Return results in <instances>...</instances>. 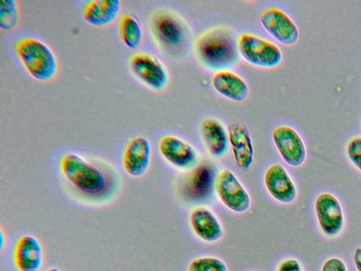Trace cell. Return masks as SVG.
I'll use <instances>...</instances> for the list:
<instances>
[{
	"instance_id": "obj_1",
	"label": "cell",
	"mask_w": 361,
	"mask_h": 271,
	"mask_svg": "<svg viewBox=\"0 0 361 271\" xmlns=\"http://www.w3.org/2000/svg\"><path fill=\"white\" fill-rule=\"evenodd\" d=\"M59 171L66 193L86 207L109 206L118 199L123 188V177L115 167L76 152L61 157Z\"/></svg>"
},
{
	"instance_id": "obj_2",
	"label": "cell",
	"mask_w": 361,
	"mask_h": 271,
	"mask_svg": "<svg viewBox=\"0 0 361 271\" xmlns=\"http://www.w3.org/2000/svg\"><path fill=\"white\" fill-rule=\"evenodd\" d=\"M195 56L205 68L214 72L228 69L238 61L237 40L225 26H216L201 33L192 45Z\"/></svg>"
},
{
	"instance_id": "obj_3",
	"label": "cell",
	"mask_w": 361,
	"mask_h": 271,
	"mask_svg": "<svg viewBox=\"0 0 361 271\" xmlns=\"http://www.w3.org/2000/svg\"><path fill=\"white\" fill-rule=\"evenodd\" d=\"M150 30L160 49L168 56L180 58L189 50L191 30L178 13L166 9L155 12L151 18Z\"/></svg>"
},
{
	"instance_id": "obj_4",
	"label": "cell",
	"mask_w": 361,
	"mask_h": 271,
	"mask_svg": "<svg viewBox=\"0 0 361 271\" xmlns=\"http://www.w3.org/2000/svg\"><path fill=\"white\" fill-rule=\"evenodd\" d=\"M15 50L25 68L35 80L48 82L56 76L59 69L57 57L42 41L24 37L15 44Z\"/></svg>"
},
{
	"instance_id": "obj_5",
	"label": "cell",
	"mask_w": 361,
	"mask_h": 271,
	"mask_svg": "<svg viewBox=\"0 0 361 271\" xmlns=\"http://www.w3.org/2000/svg\"><path fill=\"white\" fill-rule=\"evenodd\" d=\"M237 49L244 61L259 68H276L283 60L282 52L276 44L250 32L238 36Z\"/></svg>"
},
{
	"instance_id": "obj_6",
	"label": "cell",
	"mask_w": 361,
	"mask_h": 271,
	"mask_svg": "<svg viewBox=\"0 0 361 271\" xmlns=\"http://www.w3.org/2000/svg\"><path fill=\"white\" fill-rule=\"evenodd\" d=\"M213 191L221 204L235 214L246 213L251 207V196L237 175L223 168L215 175Z\"/></svg>"
},
{
	"instance_id": "obj_7",
	"label": "cell",
	"mask_w": 361,
	"mask_h": 271,
	"mask_svg": "<svg viewBox=\"0 0 361 271\" xmlns=\"http://www.w3.org/2000/svg\"><path fill=\"white\" fill-rule=\"evenodd\" d=\"M129 68L140 82L154 92H162L169 85L170 76L167 68L152 54H134L129 59Z\"/></svg>"
},
{
	"instance_id": "obj_8",
	"label": "cell",
	"mask_w": 361,
	"mask_h": 271,
	"mask_svg": "<svg viewBox=\"0 0 361 271\" xmlns=\"http://www.w3.org/2000/svg\"><path fill=\"white\" fill-rule=\"evenodd\" d=\"M162 159L172 168L188 173L200 163L199 151L189 142L175 135H165L158 143Z\"/></svg>"
},
{
	"instance_id": "obj_9",
	"label": "cell",
	"mask_w": 361,
	"mask_h": 271,
	"mask_svg": "<svg viewBox=\"0 0 361 271\" xmlns=\"http://www.w3.org/2000/svg\"><path fill=\"white\" fill-rule=\"evenodd\" d=\"M314 212L319 228L328 238H336L344 227L345 217L342 205L332 193L323 192L314 201Z\"/></svg>"
},
{
	"instance_id": "obj_10",
	"label": "cell",
	"mask_w": 361,
	"mask_h": 271,
	"mask_svg": "<svg viewBox=\"0 0 361 271\" xmlns=\"http://www.w3.org/2000/svg\"><path fill=\"white\" fill-rule=\"evenodd\" d=\"M274 145L283 161L292 167L302 166L307 157L305 144L293 127L282 124L271 132Z\"/></svg>"
},
{
	"instance_id": "obj_11",
	"label": "cell",
	"mask_w": 361,
	"mask_h": 271,
	"mask_svg": "<svg viewBox=\"0 0 361 271\" xmlns=\"http://www.w3.org/2000/svg\"><path fill=\"white\" fill-rule=\"evenodd\" d=\"M188 225L195 238L204 243H218L224 236L221 221L207 206L196 205L192 207L188 215Z\"/></svg>"
},
{
	"instance_id": "obj_12",
	"label": "cell",
	"mask_w": 361,
	"mask_h": 271,
	"mask_svg": "<svg viewBox=\"0 0 361 271\" xmlns=\"http://www.w3.org/2000/svg\"><path fill=\"white\" fill-rule=\"evenodd\" d=\"M259 18L264 29L280 44L293 46L298 42L300 37L298 26L283 10L276 7L265 8L259 13Z\"/></svg>"
},
{
	"instance_id": "obj_13",
	"label": "cell",
	"mask_w": 361,
	"mask_h": 271,
	"mask_svg": "<svg viewBox=\"0 0 361 271\" xmlns=\"http://www.w3.org/2000/svg\"><path fill=\"white\" fill-rule=\"evenodd\" d=\"M263 183L270 197L281 204H292L297 198L296 185L287 169L279 162H274L266 169Z\"/></svg>"
},
{
	"instance_id": "obj_14",
	"label": "cell",
	"mask_w": 361,
	"mask_h": 271,
	"mask_svg": "<svg viewBox=\"0 0 361 271\" xmlns=\"http://www.w3.org/2000/svg\"><path fill=\"white\" fill-rule=\"evenodd\" d=\"M152 149L150 141L144 136L131 138L125 147L122 167L126 174L133 179L144 176L151 165Z\"/></svg>"
},
{
	"instance_id": "obj_15",
	"label": "cell",
	"mask_w": 361,
	"mask_h": 271,
	"mask_svg": "<svg viewBox=\"0 0 361 271\" xmlns=\"http://www.w3.org/2000/svg\"><path fill=\"white\" fill-rule=\"evenodd\" d=\"M44 261L41 241L32 234L18 238L13 250V262L18 271H39Z\"/></svg>"
},
{
	"instance_id": "obj_16",
	"label": "cell",
	"mask_w": 361,
	"mask_h": 271,
	"mask_svg": "<svg viewBox=\"0 0 361 271\" xmlns=\"http://www.w3.org/2000/svg\"><path fill=\"white\" fill-rule=\"evenodd\" d=\"M229 146L232 150L235 165L242 171H247L252 166L255 150L248 127L243 122L233 121L228 127Z\"/></svg>"
},
{
	"instance_id": "obj_17",
	"label": "cell",
	"mask_w": 361,
	"mask_h": 271,
	"mask_svg": "<svg viewBox=\"0 0 361 271\" xmlns=\"http://www.w3.org/2000/svg\"><path fill=\"white\" fill-rule=\"evenodd\" d=\"M200 135L207 153L214 159H222L228 150V131L224 124L214 117L204 119Z\"/></svg>"
},
{
	"instance_id": "obj_18",
	"label": "cell",
	"mask_w": 361,
	"mask_h": 271,
	"mask_svg": "<svg viewBox=\"0 0 361 271\" xmlns=\"http://www.w3.org/2000/svg\"><path fill=\"white\" fill-rule=\"evenodd\" d=\"M212 85L219 95L235 102L245 101L250 95V88L245 79L229 69L214 72Z\"/></svg>"
},
{
	"instance_id": "obj_19",
	"label": "cell",
	"mask_w": 361,
	"mask_h": 271,
	"mask_svg": "<svg viewBox=\"0 0 361 271\" xmlns=\"http://www.w3.org/2000/svg\"><path fill=\"white\" fill-rule=\"evenodd\" d=\"M185 178V192L190 198L203 200L207 198L213 190L215 177L212 166L200 162L195 169L188 172Z\"/></svg>"
},
{
	"instance_id": "obj_20",
	"label": "cell",
	"mask_w": 361,
	"mask_h": 271,
	"mask_svg": "<svg viewBox=\"0 0 361 271\" xmlns=\"http://www.w3.org/2000/svg\"><path fill=\"white\" fill-rule=\"evenodd\" d=\"M121 10L119 0H92L85 5L82 16L88 24L102 28L114 21Z\"/></svg>"
},
{
	"instance_id": "obj_21",
	"label": "cell",
	"mask_w": 361,
	"mask_h": 271,
	"mask_svg": "<svg viewBox=\"0 0 361 271\" xmlns=\"http://www.w3.org/2000/svg\"><path fill=\"white\" fill-rule=\"evenodd\" d=\"M119 34L123 42L132 49L140 47L143 33L140 22L134 16L126 14L119 22Z\"/></svg>"
},
{
	"instance_id": "obj_22",
	"label": "cell",
	"mask_w": 361,
	"mask_h": 271,
	"mask_svg": "<svg viewBox=\"0 0 361 271\" xmlns=\"http://www.w3.org/2000/svg\"><path fill=\"white\" fill-rule=\"evenodd\" d=\"M19 22L18 6L15 0H0V27L3 30H14Z\"/></svg>"
},
{
	"instance_id": "obj_23",
	"label": "cell",
	"mask_w": 361,
	"mask_h": 271,
	"mask_svg": "<svg viewBox=\"0 0 361 271\" xmlns=\"http://www.w3.org/2000/svg\"><path fill=\"white\" fill-rule=\"evenodd\" d=\"M187 271H229V269L222 259L204 255L191 260L188 265Z\"/></svg>"
},
{
	"instance_id": "obj_24",
	"label": "cell",
	"mask_w": 361,
	"mask_h": 271,
	"mask_svg": "<svg viewBox=\"0 0 361 271\" xmlns=\"http://www.w3.org/2000/svg\"><path fill=\"white\" fill-rule=\"evenodd\" d=\"M346 154L350 162L361 172V137H355L348 141Z\"/></svg>"
},
{
	"instance_id": "obj_25",
	"label": "cell",
	"mask_w": 361,
	"mask_h": 271,
	"mask_svg": "<svg viewBox=\"0 0 361 271\" xmlns=\"http://www.w3.org/2000/svg\"><path fill=\"white\" fill-rule=\"evenodd\" d=\"M275 271H304V269L297 258H286L279 263Z\"/></svg>"
},
{
	"instance_id": "obj_26",
	"label": "cell",
	"mask_w": 361,
	"mask_h": 271,
	"mask_svg": "<svg viewBox=\"0 0 361 271\" xmlns=\"http://www.w3.org/2000/svg\"><path fill=\"white\" fill-rule=\"evenodd\" d=\"M321 271H348V268L342 259L331 257L324 262Z\"/></svg>"
},
{
	"instance_id": "obj_27",
	"label": "cell",
	"mask_w": 361,
	"mask_h": 271,
	"mask_svg": "<svg viewBox=\"0 0 361 271\" xmlns=\"http://www.w3.org/2000/svg\"><path fill=\"white\" fill-rule=\"evenodd\" d=\"M353 259L357 271H361V247L355 249Z\"/></svg>"
},
{
	"instance_id": "obj_28",
	"label": "cell",
	"mask_w": 361,
	"mask_h": 271,
	"mask_svg": "<svg viewBox=\"0 0 361 271\" xmlns=\"http://www.w3.org/2000/svg\"><path fill=\"white\" fill-rule=\"evenodd\" d=\"M7 239H6V234L4 232L3 228L1 227L0 229V249L2 252L4 249V247L6 246Z\"/></svg>"
},
{
	"instance_id": "obj_29",
	"label": "cell",
	"mask_w": 361,
	"mask_h": 271,
	"mask_svg": "<svg viewBox=\"0 0 361 271\" xmlns=\"http://www.w3.org/2000/svg\"><path fill=\"white\" fill-rule=\"evenodd\" d=\"M44 271H62V270L57 267H51L46 269Z\"/></svg>"
}]
</instances>
